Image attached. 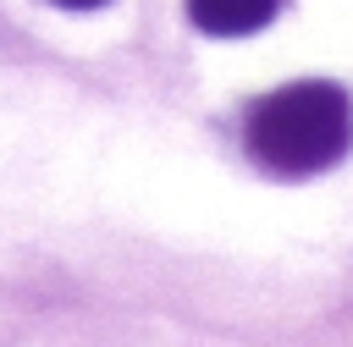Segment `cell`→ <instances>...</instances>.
Instances as JSON below:
<instances>
[{
  "label": "cell",
  "mask_w": 353,
  "mask_h": 347,
  "mask_svg": "<svg viewBox=\"0 0 353 347\" xmlns=\"http://www.w3.org/2000/svg\"><path fill=\"white\" fill-rule=\"evenodd\" d=\"M248 154L276 176H314L331 171L353 149V99L342 83L303 77L265 94L248 110Z\"/></svg>",
  "instance_id": "obj_1"
},
{
  "label": "cell",
  "mask_w": 353,
  "mask_h": 347,
  "mask_svg": "<svg viewBox=\"0 0 353 347\" xmlns=\"http://www.w3.org/2000/svg\"><path fill=\"white\" fill-rule=\"evenodd\" d=\"M55 6H66V11H94V6H105V0H55Z\"/></svg>",
  "instance_id": "obj_3"
},
{
  "label": "cell",
  "mask_w": 353,
  "mask_h": 347,
  "mask_svg": "<svg viewBox=\"0 0 353 347\" xmlns=\"http://www.w3.org/2000/svg\"><path fill=\"white\" fill-rule=\"evenodd\" d=\"M276 11H281V0H188L193 28H199V33H215V39L259 33Z\"/></svg>",
  "instance_id": "obj_2"
}]
</instances>
